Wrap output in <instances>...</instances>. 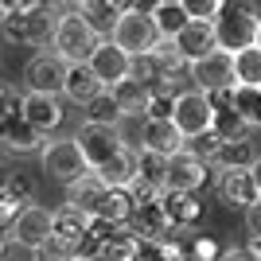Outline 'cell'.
<instances>
[{
    "mask_svg": "<svg viewBox=\"0 0 261 261\" xmlns=\"http://www.w3.org/2000/svg\"><path fill=\"white\" fill-rule=\"evenodd\" d=\"M86 66L94 70V74H98V82H101L106 90H113L117 82H125V78H129L133 59L121 51L113 39H101V43L94 47V55H90V63H86Z\"/></svg>",
    "mask_w": 261,
    "mask_h": 261,
    "instance_id": "12",
    "label": "cell"
},
{
    "mask_svg": "<svg viewBox=\"0 0 261 261\" xmlns=\"http://www.w3.org/2000/svg\"><path fill=\"white\" fill-rule=\"evenodd\" d=\"M32 261H78V253H74V246H66V242L47 238L43 246L32 253Z\"/></svg>",
    "mask_w": 261,
    "mask_h": 261,
    "instance_id": "36",
    "label": "cell"
},
{
    "mask_svg": "<svg viewBox=\"0 0 261 261\" xmlns=\"http://www.w3.org/2000/svg\"><path fill=\"white\" fill-rule=\"evenodd\" d=\"M250 175H253V184H257V191H261V160L253 164V172H250Z\"/></svg>",
    "mask_w": 261,
    "mask_h": 261,
    "instance_id": "44",
    "label": "cell"
},
{
    "mask_svg": "<svg viewBox=\"0 0 261 261\" xmlns=\"http://www.w3.org/2000/svg\"><path fill=\"white\" fill-rule=\"evenodd\" d=\"M253 47H261V20H257V43H253Z\"/></svg>",
    "mask_w": 261,
    "mask_h": 261,
    "instance_id": "45",
    "label": "cell"
},
{
    "mask_svg": "<svg viewBox=\"0 0 261 261\" xmlns=\"http://www.w3.org/2000/svg\"><path fill=\"white\" fill-rule=\"evenodd\" d=\"M215 23H187L184 28V35L175 39V51H179V59H184L187 66L191 63H199V59H207L211 51H215Z\"/></svg>",
    "mask_w": 261,
    "mask_h": 261,
    "instance_id": "22",
    "label": "cell"
},
{
    "mask_svg": "<svg viewBox=\"0 0 261 261\" xmlns=\"http://www.w3.org/2000/svg\"><path fill=\"white\" fill-rule=\"evenodd\" d=\"M141 152H156V156H164V160H175V156L187 152V141H184V133L175 129L172 121H144Z\"/></svg>",
    "mask_w": 261,
    "mask_h": 261,
    "instance_id": "15",
    "label": "cell"
},
{
    "mask_svg": "<svg viewBox=\"0 0 261 261\" xmlns=\"http://www.w3.org/2000/svg\"><path fill=\"white\" fill-rule=\"evenodd\" d=\"M141 184L156 187V191H164V179H168V160L156 152H141V175H137Z\"/></svg>",
    "mask_w": 261,
    "mask_h": 261,
    "instance_id": "32",
    "label": "cell"
},
{
    "mask_svg": "<svg viewBox=\"0 0 261 261\" xmlns=\"http://www.w3.org/2000/svg\"><path fill=\"white\" fill-rule=\"evenodd\" d=\"M187 82H191V90H199V94H222V90H234V86H238V78H234V55L215 47L207 59H199V63L187 66Z\"/></svg>",
    "mask_w": 261,
    "mask_h": 261,
    "instance_id": "8",
    "label": "cell"
},
{
    "mask_svg": "<svg viewBox=\"0 0 261 261\" xmlns=\"http://www.w3.org/2000/svg\"><path fill=\"white\" fill-rule=\"evenodd\" d=\"M78 12L86 16V23L94 28V35H98V39H109V35H113V28H117V20L125 16V4H113V0H82V4H78Z\"/></svg>",
    "mask_w": 261,
    "mask_h": 261,
    "instance_id": "25",
    "label": "cell"
},
{
    "mask_svg": "<svg viewBox=\"0 0 261 261\" xmlns=\"http://www.w3.org/2000/svg\"><path fill=\"white\" fill-rule=\"evenodd\" d=\"M215 168H207L203 160H195L191 152L168 160V179H164V191H175V195H195L199 187L211 179Z\"/></svg>",
    "mask_w": 261,
    "mask_h": 261,
    "instance_id": "13",
    "label": "cell"
},
{
    "mask_svg": "<svg viewBox=\"0 0 261 261\" xmlns=\"http://www.w3.org/2000/svg\"><path fill=\"white\" fill-rule=\"evenodd\" d=\"M261 160V137L246 133L238 141H226L215 160V172H253V164Z\"/></svg>",
    "mask_w": 261,
    "mask_h": 261,
    "instance_id": "18",
    "label": "cell"
},
{
    "mask_svg": "<svg viewBox=\"0 0 261 261\" xmlns=\"http://www.w3.org/2000/svg\"><path fill=\"white\" fill-rule=\"evenodd\" d=\"M175 98H179V94H152L144 121H172L175 117Z\"/></svg>",
    "mask_w": 261,
    "mask_h": 261,
    "instance_id": "38",
    "label": "cell"
},
{
    "mask_svg": "<svg viewBox=\"0 0 261 261\" xmlns=\"http://www.w3.org/2000/svg\"><path fill=\"white\" fill-rule=\"evenodd\" d=\"M86 230H90V215H82V211L74 207H55V222H51V238L66 242V246H78V242L86 238Z\"/></svg>",
    "mask_w": 261,
    "mask_h": 261,
    "instance_id": "27",
    "label": "cell"
},
{
    "mask_svg": "<svg viewBox=\"0 0 261 261\" xmlns=\"http://www.w3.org/2000/svg\"><path fill=\"white\" fill-rule=\"evenodd\" d=\"M215 191H218V203H222V207L242 211V215H246L253 203H261V191H257L250 172H218Z\"/></svg>",
    "mask_w": 261,
    "mask_h": 261,
    "instance_id": "14",
    "label": "cell"
},
{
    "mask_svg": "<svg viewBox=\"0 0 261 261\" xmlns=\"http://www.w3.org/2000/svg\"><path fill=\"white\" fill-rule=\"evenodd\" d=\"M211 121H215L211 94H199V90L187 86L184 94L175 98V117H172V125L184 133V141H195V137L211 133Z\"/></svg>",
    "mask_w": 261,
    "mask_h": 261,
    "instance_id": "9",
    "label": "cell"
},
{
    "mask_svg": "<svg viewBox=\"0 0 261 261\" xmlns=\"http://www.w3.org/2000/svg\"><path fill=\"white\" fill-rule=\"evenodd\" d=\"M43 137L28 125V121L20 117V109L12 113L4 125H0V148L4 152H12V156H32V152H43Z\"/></svg>",
    "mask_w": 261,
    "mask_h": 261,
    "instance_id": "17",
    "label": "cell"
},
{
    "mask_svg": "<svg viewBox=\"0 0 261 261\" xmlns=\"http://www.w3.org/2000/svg\"><path fill=\"white\" fill-rule=\"evenodd\" d=\"M66 70L70 66L55 51H35L23 66V94H47V98H63Z\"/></svg>",
    "mask_w": 261,
    "mask_h": 261,
    "instance_id": "7",
    "label": "cell"
},
{
    "mask_svg": "<svg viewBox=\"0 0 261 261\" xmlns=\"http://www.w3.org/2000/svg\"><path fill=\"white\" fill-rule=\"evenodd\" d=\"M257 20H261V12L253 8V4H226L222 16L215 20L218 51L238 55V51H246V47H253L257 43Z\"/></svg>",
    "mask_w": 261,
    "mask_h": 261,
    "instance_id": "3",
    "label": "cell"
},
{
    "mask_svg": "<svg viewBox=\"0 0 261 261\" xmlns=\"http://www.w3.org/2000/svg\"><path fill=\"white\" fill-rule=\"evenodd\" d=\"M86 121H90V125H106V129H121V121H125V117H121V109L113 106V98L106 94V98H98L94 106L86 109Z\"/></svg>",
    "mask_w": 261,
    "mask_h": 261,
    "instance_id": "33",
    "label": "cell"
},
{
    "mask_svg": "<svg viewBox=\"0 0 261 261\" xmlns=\"http://www.w3.org/2000/svg\"><path fill=\"white\" fill-rule=\"evenodd\" d=\"M129 230L141 242H164V238H172V234H175L172 222H168V215H164V207H160V199L148 203V207H137V211H133Z\"/></svg>",
    "mask_w": 261,
    "mask_h": 261,
    "instance_id": "21",
    "label": "cell"
},
{
    "mask_svg": "<svg viewBox=\"0 0 261 261\" xmlns=\"http://www.w3.org/2000/svg\"><path fill=\"white\" fill-rule=\"evenodd\" d=\"M109 98L121 109V117H144V113H148V101H152V90L141 86L137 78H125V82H117V86L109 90Z\"/></svg>",
    "mask_w": 261,
    "mask_h": 261,
    "instance_id": "24",
    "label": "cell"
},
{
    "mask_svg": "<svg viewBox=\"0 0 261 261\" xmlns=\"http://www.w3.org/2000/svg\"><path fill=\"white\" fill-rule=\"evenodd\" d=\"M74 141H78V152H82V160H86L90 172H101L117 152L129 148V141H125V133H121V129L90 125V121H82V129L74 133Z\"/></svg>",
    "mask_w": 261,
    "mask_h": 261,
    "instance_id": "5",
    "label": "cell"
},
{
    "mask_svg": "<svg viewBox=\"0 0 261 261\" xmlns=\"http://www.w3.org/2000/svg\"><path fill=\"white\" fill-rule=\"evenodd\" d=\"M148 16H152L160 39H179V35H184V28L191 23L184 0H156L152 8H148Z\"/></svg>",
    "mask_w": 261,
    "mask_h": 261,
    "instance_id": "23",
    "label": "cell"
},
{
    "mask_svg": "<svg viewBox=\"0 0 261 261\" xmlns=\"http://www.w3.org/2000/svg\"><path fill=\"white\" fill-rule=\"evenodd\" d=\"M253 129H261V90H257V109H253Z\"/></svg>",
    "mask_w": 261,
    "mask_h": 261,
    "instance_id": "43",
    "label": "cell"
},
{
    "mask_svg": "<svg viewBox=\"0 0 261 261\" xmlns=\"http://www.w3.org/2000/svg\"><path fill=\"white\" fill-rule=\"evenodd\" d=\"M101 195H106V184L90 172V175H82V179H74V184L66 187V207L82 211V215H94V207L101 203Z\"/></svg>",
    "mask_w": 261,
    "mask_h": 261,
    "instance_id": "28",
    "label": "cell"
},
{
    "mask_svg": "<svg viewBox=\"0 0 261 261\" xmlns=\"http://www.w3.org/2000/svg\"><path fill=\"white\" fill-rule=\"evenodd\" d=\"M160 207H164V215H168V222H172V230H179V234H191V230L203 222V203H199V195H175V191H164Z\"/></svg>",
    "mask_w": 261,
    "mask_h": 261,
    "instance_id": "19",
    "label": "cell"
},
{
    "mask_svg": "<svg viewBox=\"0 0 261 261\" xmlns=\"http://www.w3.org/2000/svg\"><path fill=\"white\" fill-rule=\"evenodd\" d=\"M141 261H179V250H175V234L164 242H141Z\"/></svg>",
    "mask_w": 261,
    "mask_h": 261,
    "instance_id": "37",
    "label": "cell"
},
{
    "mask_svg": "<svg viewBox=\"0 0 261 261\" xmlns=\"http://www.w3.org/2000/svg\"><path fill=\"white\" fill-rule=\"evenodd\" d=\"M109 39L129 55V59H137V55H148L156 43H160V32H156L148 8H141V4H125V16L117 20V28H113Z\"/></svg>",
    "mask_w": 261,
    "mask_h": 261,
    "instance_id": "4",
    "label": "cell"
},
{
    "mask_svg": "<svg viewBox=\"0 0 261 261\" xmlns=\"http://www.w3.org/2000/svg\"><path fill=\"white\" fill-rule=\"evenodd\" d=\"M101 257H106V261H141V238H137L129 226L117 230V234L106 242Z\"/></svg>",
    "mask_w": 261,
    "mask_h": 261,
    "instance_id": "29",
    "label": "cell"
},
{
    "mask_svg": "<svg viewBox=\"0 0 261 261\" xmlns=\"http://www.w3.org/2000/svg\"><path fill=\"white\" fill-rule=\"evenodd\" d=\"M101 39L94 35V28L86 23V16L78 8H66L59 12V23H55V39H51V51L63 59L66 66H78V63H90V55Z\"/></svg>",
    "mask_w": 261,
    "mask_h": 261,
    "instance_id": "2",
    "label": "cell"
},
{
    "mask_svg": "<svg viewBox=\"0 0 261 261\" xmlns=\"http://www.w3.org/2000/svg\"><path fill=\"white\" fill-rule=\"evenodd\" d=\"M246 230H250V238H261V203L246 211Z\"/></svg>",
    "mask_w": 261,
    "mask_h": 261,
    "instance_id": "40",
    "label": "cell"
},
{
    "mask_svg": "<svg viewBox=\"0 0 261 261\" xmlns=\"http://www.w3.org/2000/svg\"><path fill=\"white\" fill-rule=\"evenodd\" d=\"M39 160H43V172L51 175V179H59L63 187H70L74 179L90 175V168H86V160H82V152H78L74 137H51V141L43 144Z\"/></svg>",
    "mask_w": 261,
    "mask_h": 261,
    "instance_id": "6",
    "label": "cell"
},
{
    "mask_svg": "<svg viewBox=\"0 0 261 261\" xmlns=\"http://www.w3.org/2000/svg\"><path fill=\"white\" fill-rule=\"evenodd\" d=\"M222 137H215V133H203V137H195V141H187V152L195 156V160H203L207 168H215L218 152H222Z\"/></svg>",
    "mask_w": 261,
    "mask_h": 261,
    "instance_id": "34",
    "label": "cell"
},
{
    "mask_svg": "<svg viewBox=\"0 0 261 261\" xmlns=\"http://www.w3.org/2000/svg\"><path fill=\"white\" fill-rule=\"evenodd\" d=\"M8 184H12V172H8V168H4V164H0V195L8 191Z\"/></svg>",
    "mask_w": 261,
    "mask_h": 261,
    "instance_id": "42",
    "label": "cell"
},
{
    "mask_svg": "<svg viewBox=\"0 0 261 261\" xmlns=\"http://www.w3.org/2000/svg\"><path fill=\"white\" fill-rule=\"evenodd\" d=\"M90 261H106V257H90Z\"/></svg>",
    "mask_w": 261,
    "mask_h": 261,
    "instance_id": "46",
    "label": "cell"
},
{
    "mask_svg": "<svg viewBox=\"0 0 261 261\" xmlns=\"http://www.w3.org/2000/svg\"><path fill=\"white\" fill-rule=\"evenodd\" d=\"M20 117L32 125L43 141H51V133H59V125L66 121L63 98H47V94H20Z\"/></svg>",
    "mask_w": 261,
    "mask_h": 261,
    "instance_id": "11",
    "label": "cell"
},
{
    "mask_svg": "<svg viewBox=\"0 0 261 261\" xmlns=\"http://www.w3.org/2000/svg\"><path fill=\"white\" fill-rule=\"evenodd\" d=\"M0 261H8V257H0Z\"/></svg>",
    "mask_w": 261,
    "mask_h": 261,
    "instance_id": "47",
    "label": "cell"
},
{
    "mask_svg": "<svg viewBox=\"0 0 261 261\" xmlns=\"http://www.w3.org/2000/svg\"><path fill=\"white\" fill-rule=\"evenodd\" d=\"M218 261H257V257H250L246 246H234V250H222V257H218Z\"/></svg>",
    "mask_w": 261,
    "mask_h": 261,
    "instance_id": "41",
    "label": "cell"
},
{
    "mask_svg": "<svg viewBox=\"0 0 261 261\" xmlns=\"http://www.w3.org/2000/svg\"><path fill=\"white\" fill-rule=\"evenodd\" d=\"M55 23H59V12L47 8V4H39V0H12V4H0V43L47 51V43L55 39Z\"/></svg>",
    "mask_w": 261,
    "mask_h": 261,
    "instance_id": "1",
    "label": "cell"
},
{
    "mask_svg": "<svg viewBox=\"0 0 261 261\" xmlns=\"http://www.w3.org/2000/svg\"><path fill=\"white\" fill-rule=\"evenodd\" d=\"M90 218H101V222H109L113 230H125L133 222V199H129V191L106 187V195H101V203L94 207V215H90Z\"/></svg>",
    "mask_w": 261,
    "mask_h": 261,
    "instance_id": "26",
    "label": "cell"
},
{
    "mask_svg": "<svg viewBox=\"0 0 261 261\" xmlns=\"http://www.w3.org/2000/svg\"><path fill=\"white\" fill-rule=\"evenodd\" d=\"M106 187H117V191H129L133 184H137V175H141V148H125V152H117L113 160L101 168V172H94Z\"/></svg>",
    "mask_w": 261,
    "mask_h": 261,
    "instance_id": "20",
    "label": "cell"
},
{
    "mask_svg": "<svg viewBox=\"0 0 261 261\" xmlns=\"http://www.w3.org/2000/svg\"><path fill=\"white\" fill-rule=\"evenodd\" d=\"M16 109H20V98H16V90H12L8 82H0V125H4V121H8Z\"/></svg>",
    "mask_w": 261,
    "mask_h": 261,
    "instance_id": "39",
    "label": "cell"
},
{
    "mask_svg": "<svg viewBox=\"0 0 261 261\" xmlns=\"http://www.w3.org/2000/svg\"><path fill=\"white\" fill-rule=\"evenodd\" d=\"M51 222H55V211H47V207H39V203H32V207H28L20 218H16V222H12V230H8V246H20V250L35 253L47 238H51Z\"/></svg>",
    "mask_w": 261,
    "mask_h": 261,
    "instance_id": "10",
    "label": "cell"
},
{
    "mask_svg": "<svg viewBox=\"0 0 261 261\" xmlns=\"http://www.w3.org/2000/svg\"><path fill=\"white\" fill-rule=\"evenodd\" d=\"M234 78H238V86L261 90V47H246L234 55Z\"/></svg>",
    "mask_w": 261,
    "mask_h": 261,
    "instance_id": "30",
    "label": "cell"
},
{
    "mask_svg": "<svg viewBox=\"0 0 261 261\" xmlns=\"http://www.w3.org/2000/svg\"><path fill=\"white\" fill-rule=\"evenodd\" d=\"M184 4H187V16L195 23H215L222 16V8H226V0H184Z\"/></svg>",
    "mask_w": 261,
    "mask_h": 261,
    "instance_id": "35",
    "label": "cell"
},
{
    "mask_svg": "<svg viewBox=\"0 0 261 261\" xmlns=\"http://www.w3.org/2000/svg\"><path fill=\"white\" fill-rule=\"evenodd\" d=\"M109 90L98 82V74L90 70L86 63H78V66H70L66 70V86H63V98L70 101V106H78V109H90L98 98H106Z\"/></svg>",
    "mask_w": 261,
    "mask_h": 261,
    "instance_id": "16",
    "label": "cell"
},
{
    "mask_svg": "<svg viewBox=\"0 0 261 261\" xmlns=\"http://www.w3.org/2000/svg\"><path fill=\"white\" fill-rule=\"evenodd\" d=\"M129 78H137L141 86H148V90H152L156 82L164 78V66H160V59H156L152 51H148V55H137V59H133V66H129Z\"/></svg>",
    "mask_w": 261,
    "mask_h": 261,
    "instance_id": "31",
    "label": "cell"
}]
</instances>
